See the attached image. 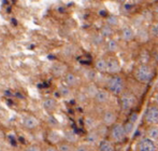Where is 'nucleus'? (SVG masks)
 Returning a JSON list of instances; mask_svg holds the SVG:
<instances>
[{"label": "nucleus", "mask_w": 158, "mask_h": 151, "mask_svg": "<svg viewBox=\"0 0 158 151\" xmlns=\"http://www.w3.org/2000/svg\"><path fill=\"white\" fill-rule=\"evenodd\" d=\"M132 76L138 83L146 85V84H150L153 81V79H154L155 69L150 64L141 63L133 68Z\"/></svg>", "instance_id": "nucleus-1"}, {"label": "nucleus", "mask_w": 158, "mask_h": 151, "mask_svg": "<svg viewBox=\"0 0 158 151\" xmlns=\"http://www.w3.org/2000/svg\"><path fill=\"white\" fill-rule=\"evenodd\" d=\"M126 86H127L126 79L121 74L111 75L109 77V79L106 80V88L113 96H116V97L121 96L126 91Z\"/></svg>", "instance_id": "nucleus-2"}, {"label": "nucleus", "mask_w": 158, "mask_h": 151, "mask_svg": "<svg viewBox=\"0 0 158 151\" xmlns=\"http://www.w3.org/2000/svg\"><path fill=\"white\" fill-rule=\"evenodd\" d=\"M108 138L114 144L123 143V141L126 139V135H125V132H124L123 123L116 122V123L113 124L112 126H110V127H109Z\"/></svg>", "instance_id": "nucleus-3"}, {"label": "nucleus", "mask_w": 158, "mask_h": 151, "mask_svg": "<svg viewBox=\"0 0 158 151\" xmlns=\"http://www.w3.org/2000/svg\"><path fill=\"white\" fill-rule=\"evenodd\" d=\"M119 97V105L123 111H130L137 105V96L132 92L125 91Z\"/></svg>", "instance_id": "nucleus-4"}, {"label": "nucleus", "mask_w": 158, "mask_h": 151, "mask_svg": "<svg viewBox=\"0 0 158 151\" xmlns=\"http://www.w3.org/2000/svg\"><path fill=\"white\" fill-rule=\"evenodd\" d=\"M144 122L148 125H158V105L151 104L144 113Z\"/></svg>", "instance_id": "nucleus-5"}, {"label": "nucleus", "mask_w": 158, "mask_h": 151, "mask_svg": "<svg viewBox=\"0 0 158 151\" xmlns=\"http://www.w3.org/2000/svg\"><path fill=\"white\" fill-rule=\"evenodd\" d=\"M157 143L148 137L141 138L137 144V151H157Z\"/></svg>", "instance_id": "nucleus-6"}, {"label": "nucleus", "mask_w": 158, "mask_h": 151, "mask_svg": "<svg viewBox=\"0 0 158 151\" xmlns=\"http://www.w3.org/2000/svg\"><path fill=\"white\" fill-rule=\"evenodd\" d=\"M106 59V74L109 75H116L122 71V66L118 58L115 56H110Z\"/></svg>", "instance_id": "nucleus-7"}, {"label": "nucleus", "mask_w": 158, "mask_h": 151, "mask_svg": "<svg viewBox=\"0 0 158 151\" xmlns=\"http://www.w3.org/2000/svg\"><path fill=\"white\" fill-rule=\"evenodd\" d=\"M117 122V113L113 109H106L101 113V124L110 127Z\"/></svg>", "instance_id": "nucleus-8"}, {"label": "nucleus", "mask_w": 158, "mask_h": 151, "mask_svg": "<svg viewBox=\"0 0 158 151\" xmlns=\"http://www.w3.org/2000/svg\"><path fill=\"white\" fill-rule=\"evenodd\" d=\"M111 94L106 88H98L93 99L97 105H106L110 101Z\"/></svg>", "instance_id": "nucleus-9"}, {"label": "nucleus", "mask_w": 158, "mask_h": 151, "mask_svg": "<svg viewBox=\"0 0 158 151\" xmlns=\"http://www.w3.org/2000/svg\"><path fill=\"white\" fill-rule=\"evenodd\" d=\"M135 40H137L139 43H142V44H145V43H148V41H151L148 28H145L144 26L135 28Z\"/></svg>", "instance_id": "nucleus-10"}, {"label": "nucleus", "mask_w": 158, "mask_h": 151, "mask_svg": "<svg viewBox=\"0 0 158 151\" xmlns=\"http://www.w3.org/2000/svg\"><path fill=\"white\" fill-rule=\"evenodd\" d=\"M40 125V121L38 118L33 117V115H25L23 119V126L28 131H33L38 128Z\"/></svg>", "instance_id": "nucleus-11"}, {"label": "nucleus", "mask_w": 158, "mask_h": 151, "mask_svg": "<svg viewBox=\"0 0 158 151\" xmlns=\"http://www.w3.org/2000/svg\"><path fill=\"white\" fill-rule=\"evenodd\" d=\"M119 37L123 41L131 42L135 40V29L131 26H124L119 32Z\"/></svg>", "instance_id": "nucleus-12"}, {"label": "nucleus", "mask_w": 158, "mask_h": 151, "mask_svg": "<svg viewBox=\"0 0 158 151\" xmlns=\"http://www.w3.org/2000/svg\"><path fill=\"white\" fill-rule=\"evenodd\" d=\"M51 72L54 77L56 78H61L68 72V68L64 64L61 63H55L53 64V66L51 67Z\"/></svg>", "instance_id": "nucleus-13"}, {"label": "nucleus", "mask_w": 158, "mask_h": 151, "mask_svg": "<svg viewBox=\"0 0 158 151\" xmlns=\"http://www.w3.org/2000/svg\"><path fill=\"white\" fill-rule=\"evenodd\" d=\"M64 85H67L68 88H77L79 85V78L73 72L68 71L66 75L64 76Z\"/></svg>", "instance_id": "nucleus-14"}, {"label": "nucleus", "mask_w": 158, "mask_h": 151, "mask_svg": "<svg viewBox=\"0 0 158 151\" xmlns=\"http://www.w3.org/2000/svg\"><path fill=\"white\" fill-rule=\"evenodd\" d=\"M98 151H115V144L109 138H103L98 144Z\"/></svg>", "instance_id": "nucleus-15"}, {"label": "nucleus", "mask_w": 158, "mask_h": 151, "mask_svg": "<svg viewBox=\"0 0 158 151\" xmlns=\"http://www.w3.org/2000/svg\"><path fill=\"white\" fill-rule=\"evenodd\" d=\"M148 35H150V40H152V41H154L155 43L158 44V22L153 21L148 26Z\"/></svg>", "instance_id": "nucleus-16"}, {"label": "nucleus", "mask_w": 158, "mask_h": 151, "mask_svg": "<svg viewBox=\"0 0 158 151\" xmlns=\"http://www.w3.org/2000/svg\"><path fill=\"white\" fill-rule=\"evenodd\" d=\"M106 50L111 54H115L119 50V43L113 38H110L106 41Z\"/></svg>", "instance_id": "nucleus-17"}, {"label": "nucleus", "mask_w": 158, "mask_h": 151, "mask_svg": "<svg viewBox=\"0 0 158 151\" xmlns=\"http://www.w3.org/2000/svg\"><path fill=\"white\" fill-rule=\"evenodd\" d=\"M64 140L67 141L69 144H72V145H75V144L79 141V136L77 134L72 130H67L66 132L64 133Z\"/></svg>", "instance_id": "nucleus-18"}, {"label": "nucleus", "mask_w": 158, "mask_h": 151, "mask_svg": "<svg viewBox=\"0 0 158 151\" xmlns=\"http://www.w3.org/2000/svg\"><path fill=\"white\" fill-rule=\"evenodd\" d=\"M43 108L48 112H53L57 108V101L53 97H48L43 101Z\"/></svg>", "instance_id": "nucleus-19"}, {"label": "nucleus", "mask_w": 158, "mask_h": 151, "mask_svg": "<svg viewBox=\"0 0 158 151\" xmlns=\"http://www.w3.org/2000/svg\"><path fill=\"white\" fill-rule=\"evenodd\" d=\"M145 137L152 139L154 141H158V125H148L145 131Z\"/></svg>", "instance_id": "nucleus-20"}, {"label": "nucleus", "mask_w": 158, "mask_h": 151, "mask_svg": "<svg viewBox=\"0 0 158 151\" xmlns=\"http://www.w3.org/2000/svg\"><path fill=\"white\" fill-rule=\"evenodd\" d=\"M101 140L100 136L98 135V133L96 132V130H93V131H89L86 135V144L88 145H96V144H99V141Z\"/></svg>", "instance_id": "nucleus-21"}, {"label": "nucleus", "mask_w": 158, "mask_h": 151, "mask_svg": "<svg viewBox=\"0 0 158 151\" xmlns=\"http://www.w3.org/2000/svg\"><path fill=\"white\" fill-rule=\"evenodd\" d=\"M94 66L95 70L99 74H106V59L104 57H100V58L96 59Z\"/></svg>", "instance_id": "nucleus-22"}, {"label": "nucleus", "mask_w": 158, "mask_h": 151, "mask_svg": "<svg viewBox=\"0 0 158 151\" xmlns=\"http://www.w3.org/2000/svg\"><path fill=\"white\" fill-rule=\"evenodd\" d=\"M99 34L101 35L104 39H110V38H113V36H114V28H112L111 26L104 24V25L100 28Z\"/></svg>", "instance_id": "nucleus-23"}, {"label": "nucleus", "mask_w": 158, "mask_h": 151, "mask_svg": "<svg viewBox=\"0 0 158 151\" xmlns=\"http://www.w3.org/2000/svg\"><path fill=\"white\" fill-rule=\"evenodd\" d=\"M97 125H98V123L94 117H92V115L85 117V119H84V126H85V128L87 130V132L95 130V128L97 127Z\"/></svg>", "instance_id": "nucleus-24"}, {"label": "nucleus", "mask_w": 158, "mask_h": 151, "mask_svg": "<svg viewBox=\"0 0 158 151\" xmlns=\"http://www.w3.org/2000/svg\"><path fill=\"white\" fill-rule=\"evenodd\" d=\"M56 147L58 151H75V145L69 144L64 140H61L60 143L57 144Z\"/></svg>", "instance_id": "nucleus-25"}, {"label": "nucleus", "mask_w": 158, "mask_h": 151, "mask_svg": "<svg viewBox=\"0 0 158 151\" xmlns=\"http://www.w3.org/2000/svg\"><path fill=\"white\" fill-rule=\"evenodd\" d=\"M106 25H109V26H111L112 28H115V27H117L118 26V24H119V19H118V17L116 16V15H114V14H110L108 17H106Z\"/></svg>", "instance_id": "nucleus-26"}, {"label": "nucleus", "mask_w": 158, "mask_h": 151, "mask_svg": "<svg viewBox=\"0 0 158 151\" xmlns=\"http://www.w3.org/2000/svg\"><path fill=\"white\" fill-rule=\"evenodd\" d=\"M48 141L52 143L53 145H55V144L57 145V144L61 141L60 135H59L58 133L54 132V131H51V132H48Z\"/></svg>", "instance_id": "nucleus-27"}, {"label": "nucleus", "mask_w": 158, "mask_h": 151, "mask_svg": "<svg viewBox=\"0 0 158 151\" xmlns=\"http://www.w3.org/2000/svg\"><path fill=\"white\" fill-rule=\"evenodd\" d=\"M135 124H133V123H131V122H129L128 120H127L125 123H123L124 132H125L126 137L127 136H130V135L133 133V130H135Z\"/></svg>", "instance_id": "nucleus-28"}, {"label": "nucleus", "mask_w": 158, "mask_h": 151, "mask_svg": "<svg viewBox=\"0 0 158 151\" xmlns=\"http://www.w3.org/2000/svg\"><path fill=\"white\" fill-rule=\"evenodd\" d=\"M104 38L101 36V35L98 32V34H95L94 36H93L92 38V41H93V43L95 44V45H97V46H99V45H101V44H103L104 43Z\"/></svg>", "instance_id": "nucleus-29"}, {"label": "nucleus", "mask_w": 158, "mask_h": 151, "mask_svg": "<svg viewBox=\"0 0 158 151\" xmlns=\"http://www.w3.org/2000/svg\"><path fill=\"white\" fill-rule=\"evenodd\" d=\"M97 90H98L97 86H96L94 83H89L87 85V88H86V94H87V96H89V97H94V95L96 94Z\"/></svg>", "instance_id": "nucleus-30"}, {"label": "nucleus", "mask_w": 158, "mask_h": 151, "mask_svg": "<svg viewBox=\"0 0 158 151\" xmlns=\"http://www.w3.org/2000/svg\"><path fill=\"white\" fill-rule=\"evenodd\" d=\"M139 117H140V113L138 111H135V110H132V111L130 112V114H129L128 117V121L131 122V123L135 124L138 122V120H139Z\"/></svg>", "instance_id": "nucleus-31"}, {"label": "nucleus", "mask_w": 158, "mask_h": 151, "mask_svg": "<svg viewBox=\"0 0 158 151\" xmlns=\"http://www.w3.org/2000/svg\"><path fill=\"white\" fill-rule=\"evenodd\" d=\"M59 94H60L63 97L70 96V94H71V88H68L67 85H61L60 88H59Z\"/></svg>", "instance_id": "nucleus-32"}, {"label": "nucleus", "mask_w": 158, "mask_h": 151, "mask_svg": "<svg viewBox=\"0 0 158 151\" xmlns=\"http://www.w3.org/2000/svg\"><path fill=\"white\" fill-rule=\"evenodd\" d=\"M75 151H92V146L88 144H79L75 146Z\"/></svg>", "instance_id": "nucleus-33"}, {"label": "nucleus", "mask_w": 158, "mask_h": 151, "mask_svg": "<svg viewBox=\"0 0 158 151\" xmlns=\"http://www.w3.org/2000/svg\"><path fill=\"white\" fill-rule=\"evenodd\" d=\"M151 12H152V15H153V19L158 22V2L153 3V6H152V9H151Z\"/></svg>", "instance_id": "nucleus-34"}, {"label": "nucleus", "mask_w": 158, "mask_h": 151, "mask_svg": "<svg viewBox=\"0 0 158 151\" xmlns=\"http://www.w3.org/2000/svg\"><path fill=\"white\" fill-rule=\"evenodd\" d=\"M25 151H41V148H40V146L37 145V144H31V145L26 147Z\"/></svg>", "instance_id": "nucleus-35"}, {"label": "nucleus", "mask_w": 158, "mask_h": 151, "mask_svg": "<svg viewBox=\"0 0 158 151\" xmlns=\"http://www.w3.org/2000/svg\"><path fill=\"white\" fill-rule=\"evenodd\" d=\"M44 151H58V150H57V147L55 145H50L44 149Z\"/></svg>", "instance_id": "nucleus-36"}, {"label": "nucleus", "mask_w": 158, "mask_h": 151, "mask_svg": "<svg viewBox=\"0 0 158 151\" xmlns=\"http://www.w3.org/2000/svg\"><path fill=\"white\" fill-rule=\"evenodd\" d=\"M154 104L158 105V92L154 95Z\"/></svg>", "instance_id": "nucleus-37"}, {"label": "nucleus", "mask_w": 158, "mask_h": 151, "mask_svg": "<svg viewBox=\"0 0 158 151\" xmlns=\"http://www.w3.org/2000/svg\"><path fill=\"white\" fill-rule=\"evenodd\" d=\"M145 1H148V3H156V2H158V0H145Z\"/></svg>", "instance_id": "nucleus-38"}]
</instances>
